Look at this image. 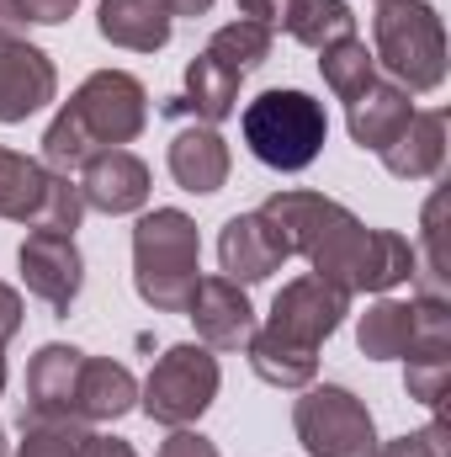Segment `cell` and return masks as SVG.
Returning a JSON list of instances; mask_svg holds the SVG:
<instances>
[{"label": "cell", "instance_id": "6da1fadb", "mask_svg": "<svg viewBox=\"0 0 451 457\" xmlns=\"http://www.w3.org/2000/svg\"><path fill=\"white\" fill-rule=\"evenodd\" d=\"M276 228L287 255H303L314 277L335 282L345 293H388L414 277L420 255L393 228H366L345 203L319 192H271L255 208Z\"/></svg>", "mask_w": 451, "mask_h": 457}, {"label": "cell", "instance_id": "7a4b0ae2", "mask_svg": "<svg viewBox=\"0 0 451 457\" xmlns=\"http://www.w3.org/2000/svg\"><path fill=\"white\" fill-rule=\"evenodd\" d=\"M350 314V293L324 277H292L271 298V320L244 341L250 367L271 388H308L319 378V345L340 330Z\"/></svg>", "mask_w": 451, "mask_h": 457}, {"label": "cell", "instance_id": "3957f363", "mask_svg": "<svg viewBox=\"0 0 451 457\" xmlns=\"http://www.w3.org/2000/svg\"><path fill=\"white\" fill-rule=\"evenodd\" d=\"M149 128V91L138 75L127 70H96L43 133V165L70 176L80 170L91 154L122 149Z\"/></svg>", "mask_w": 451, "mask_h": 457}, {"label": "cell", "instance_id": "277c9868", "mask_svg": "<svg viewBox=\"0 0 451 457\" xmlns=\"http://www.w3.org/2000/svg\"><path fill=\"white\" fill-rule=\"evenodd\" d=\"M197 261H202V239L181 208H154L133 224V287L154 314H186L202 271Z\"/></svg>", "mask_w": 451, "mask_h": 457}, {"label": "cell", "instance_id": "5b68a950", "mask_svg": "<svg viewBox=\"0 0 451 457\" xmlns=\"http://www.w3.org/2000/svg\"><path fill=\"white\" fill-rule=\"evenodd\" d=\"M377 64L404 91H436L447 80V27L425 0H377L372 16Z\"/></svg>", "mask_w": 451, "mask_h": 457}, {"label": "cell", "instance_id": "8992f818", "mask_svg": "<svg viewBox=\"0 0 451 457\" xmlns=\"http://www.w3.org/2000/svg\"><path fill=\"white\" fill-rule=\"evenodd\" d=\"M239 128L250 154L271 170H308L330 138V117L308 91H260L244 107Z\"/></svg>", "mask_w": 451, "mask_h": 457}, {"label": "cell", "instance_id": "52a82bcc", "mask_svg": "<svg viewBox=\"0 0 451 457\" xmlns=\"http://www.w3.org/2000/svg\"><path fill=\"white\" fill-rule=\"evenodd\" d=\"M0 219L43 228V234H75L86 219L80 181H70L27 154L0 149Z\"/></svg>", "mask_w": 451, "mask_h": 457}, {"label": "cell", "instance_id": "ba28073f", "mask_svg": "<svg viewBox=\"0 0 451 457\" xmlns=\"http://www.w3.org/2000/svg\"><path fill=\"white\" fill-rule=\"evenodd\" d=\"M218 383H224L218 356H213L208 345H197V341H181V345H170V351L154 361V372L144 378L138 404H144L149 420L181 431V426L202 420V410L218 399Z\"/></svg>", "mask_w": 451, "mask_h": 457}, {"label": "cell", "instance_id": "9c48e42d", "mask_svg": "<svg viewBox=\"0 0 451 457\" xmlns=\"http://www.w3.org/2000/svg\"><path fill=\"white\" fill-rule=\"evenodd\" d=\"M292 426L308 457H372L377 453V426L372 410L340 388V383H308V394L292 404Z\"/></svg>", "mask_w": 451, "mask_h": 457}, {"label": "cell", "instance_id": "30bf717a", "mask_svg": "<svg viewBox=\"0 0 451 457\" xmlns=\"http://www.w3.org/2000/svg\"><path fill=\"white\" fill-rule=\"evenodd\" d=\"M16 266H21L27 293H37L48 309H59V314L75 309L80 282H86V261H80L75 234H43V228H32L21 239V250H16Z\"/></svg>", "mask_w": 451, "mask_h": 457}, {"label": "cell", "instance_id": "8fae6325", "mask_svg": "<svg viewBox=\"0 0 451 457\" xmlns=\"http://www.w3.org/2000/svg\"><path fill=\"white\" fill-rule=\"evenodd\" d=\"M186 320L197 325V341L208 351H239L255 336V309H250L244 287L228 282V277H197Z\"/></svg>", "mask_w": 451, "mask_h": 457}, {"label": "cell", "instance_id": "7c38bea8", "mask_svg": "<svg viewBox=\"0 0 451 457\" xmlns=\"http://www.w3.org/2000/svg\"><path fill=\"white\" fill-rule=\"evenodd\" d=\"M53 91H59V70L37 43L16 37L0 48V122H27L53 102Z\"/></svg>", "mask_w": 451, "mask_h": 457}, {"label": "cell", "instance_id": "4fadbf2b", "mask_svg": "<svg viewBox=\"0 0 451 457\" xmlns=\"http://www.w3.org/2000/svg\"><path fill=\"white\" fill-rule=\"evenodd\" d=\"M80 197L96 213H138L149 203V165L133 149H102L80 165Z\"/></svg>", "mask_w": 451, "mask_h": 457}, {"label": "cell", "instance_id": "5bb4252c", "mask_svg": "<svg viewBox=\"0 0 451 457\" xmlns=\"http://www.w3.org/2000/svg\"><path fill=\"white\" fill-rule=\"evenodd\" d=\"M80 361H86V351H75V345H59V341L43 345V351L27 361V415H21V420H59V415L80 420V415H75Z\"/></svg>", "mask_w": 451, "mask_h": 457}, {"label": "cell", "instance_id": "9a60e30c", "mask_svg": "<svg viewBox=\"0 0 451 457\" xmlns=\"http://www.w3.org/2000/svg\"><path fill=\"white\" fill-rule=\"evenodd\" d=\"M218 261H224L228 282L250 287V282H266L287 261V250H282L276 228L266 224L260 213H234L224 224V234H218Z\"/></svg>", "mask_w": 451, "mask_h": 457}, {"label": "cell", "instance_id": "2e32d148", "mask_svg": "<svg viewBox=\"0 0 451 457\" xmlns=\"http://www.w3.org/2000/svg\"><path fill=\"white\" fill-rule=\"evenodd\" d=\"M409 117H414V102H409L404 86L372 80V86L345 107V128H350V138H356L361 149H377V154H382V149L409 128Z\"/></svg>", "mask_w": 451, "mask_h": 457}, {"label": "cell", "instance_id": "e0dca14e", "mask_svg": "<svg viewBox=\"0 0 451 457\" xmlns=\"http://www.w3.org/2000/svg\"><path fill=\"white\" fill-rule=\"evenodd\" d=\"M170 176H176V187L181 192H197V197H208V192H218L228 181V144L218 128H181L176 138H170Z\"/></svg>", "mask_w": 451, "mask_h": 457}, {"label": "cell", "instance_id": "ac0fdd59", "mask_svg": "<svg viewBox=\"0 0 451 457\" xmlns=\"http://www.w3.org/2000/svg\"><path fill=\"white\" fill-rule=\"evenodd\" d=\"M102 37L117 48H133V54H160L170 43V5L165 0H102V16H96Z\"/></svg>", "mask_w": 451, "mask_h": 457}, {"label": "cell", "instance_id": "d6986e66", "mask_svg": "<svg viewBox=\"0 0 451 457\" xmlns=\"http://www.w3.org/2000/svg\"><path fill=\"white\" fill-rule=\"evenodd\" d=\"M138 404L133 372L112 356H86L80 361V388H75V415L80 420H122Z\"/></svg>", "mask_w": 451, "mask_h": 457}, {"label": "cell", "instance_id": "ffe728a7", "mask_svg": "<svg viewBox=\"0 0 451 457\" xmlns=\"http://www.w3.org/2000/svg\"><path fill=\"white\" fill-rule=\"evenodd\" d=\"M441 160H447V112H414L409 128L382 149V165L398 181H425L441 170Z\"/></svg>", "mask_w": 451, "mask_h": 457}, {"label": "cell", "instance_id": "44dd1931", "mask_svg": "<svg viewBox=\"0 0 451 457\" xmlns=\"http://www.w3.org/2000/svg\"><path fill=\"white\" fill-rule=\"evenodd\" d=\"M234 102H239V75H228L224 64H213L208 54H197L186 64V96L170 102V112H197L208 128L234 117Z\"/></svg>", "mask_w": 451, "mask_h": 457}, {"label": "cell", "instance_id": "7402d4cb", "mask_svg": "<svg viewBox=\"0 0 451 457\" xmlns=\"http://www.w3.org/2000/svg\"><path fill=\"white\" fill-rule=\"evenodd\" d=\"M356 345H361L372 361L404 356V351L414 345V298H409V303H398V298L372 303V309L361 314V325H356Z\"/></svg>", "mask_w": 451, "mask_h": 457}, {"label": "cell", "instance_id": "603a6c76", "mask_svg": "<svg viewBox=\"0 0 451 457\" xmlns=\"http://www.w3.org/2000/svg\"><path fill=\"white\" fill-rule=\"evenodd\" d=\"M282 27L303 43V48H330L340 37H356V16L345 0H292Z\"/></svg>", "mask_w": 451, "mask_h": 457}, {"label": "cell", "instance_id": "cb8c5ba5", "mask_svg": "<svg viewBox=\"0 0 451 457\" xmlns=\"http://www.w3.org/2000/svg\"><path fill=\"white\" fill-rule=\"evenodd\" d=\"M319 75H324V86L335 91L340 102L350 107V102L377 80V59H372V48H366L361 37H340L330 48H319Z\"/></svg>", "mask_w": 451, "mask_h": 457}, {"label": "cell", "instance_id": "d4e9b609", "mask_svg": "<svg viewBox=\"0 0 451 457\" xmlns=\"http://www.w3.org/2000/svg\"><path fill=\"white\" fill-rule=\"evenodd\" d=\"M213 64H224L228 75H250V70H260L266 59H271V32L266 27H255V21H228V27H218L213 37H208V48H202Z\"/></svg>", "mask_w": 451, "mask_h": 457}, {"label": "cell", "instance_id": "484cf974", "mask_svg": "<svg viewBox=\"0 0 451 457\" xmlns=\"http://www.w3.org/2000/svg\"><path fill=\"white\" fill-rule=\"evenodd\" d=\"M86 420H21V442H16V457H86Z\"/></svg>", "mask_w": 451, "mask_h": 457}, {"label": "cell", "instance_id": "4316f807", "mask_svg": "<svg viewBox=\"0 0 451 457\" xmlns=\"http://www.w3.org/2000/svg\"><path fill=\"white\" fill-rule=\"evenodd\" d=\"M404 388L414 404L436 410V420H447V383H451V351H436V356H404Z\"/></svg>", "mask_w": 451, "mask_h": 457}, {"label": "cell", "instance_id": "83f0119b", "mask_svg": "<svg viewBox=\"0 0 451 457\" xmlns=\"http://www.w3.org/2000/svg\"><path fill=\"white\" fill-rule=\"evenodd\" d=\"M372 457H451V431H447V420H430L425 431H409L398 442H382Z\"/></svg>", "mask_w": 451, "mask_h": 457}, {"label": "cell", "instance_id": "f1b7e54d", "mask_svg": "<svg viewBox=\"0 0 451 457\" xmlns=\"http://www.w3.org/2000/svg\"><path fill=\"white\" fill-rule=\"evenodd\" d=\"M160 457H218V442H208L202 431H170L165 442H160Z\"/></svg>", "mask_w": 451, "mask_h": 457}, {"label": "cell", "instance_id": "f546056e", "mask_svg": "<svg viewBox=\"0 0 451 457\" xmlns=\"http://www.w3.org/2000/svg\"><path fill=\"white\" fill-rule=\"evenodd\" d=\"M75 5H80V0H16V11H21L27 21H37V27H59V21H70Z\"/></svg>", "mask_w": 451, "mask_h": 457}, {"label": "cell", "instance_id": "4dcf8cb0", "mask_svg": "<svg viewBox=\"0 0 451 457\" xmlns=\"http://www.w3.org/2000/svg\"><path fill=\"white\" fill-rule=\"evenodd\" d=\"M287 5H292V0H239L244 21H255V27H266V32H276V27H282Z\"/></svg>", "mask_w": 451, "mask_h": 457}, {"label": "cell", "instance_id": "1f68e13d", "mask_svg": "<svg viewBox=\"0 0 451 457\" xmlns=\"http://www.w3.org/2000/svg\"><path fill=\"white\" fill-rule=\"evenodd\" d=\"M16 330H21V298H16V287H5V282H0V351L11 345Z\"/></svg>", "mask_w": 451, "mask_h": 457}, {"label": "cell", "instance_id": "d6a6232c", "mask_svg": "<svg viewBox=\"0 0 451 457\" xmlns=\"http://www.w3.org/2000/svg\"><path fill=\"white\" fill-rule=\"evenodd\" d=\"M21 27H27V16L16 11V0H0V48H5V43H16V37H21Z\"/></svg>", "mask_w": 451, "mask_h": 457}, {"label": "cell", "instance_id": "836d02e7", "mask_svg": "<svg viewBox=\"0 0 451 457\" xmlns=\"http://www.w3.org/2000/svg\"><path fill=\"white\" fill-rule=\"evenodd\" d=\"M86 457H138V453H133V442H122V436H91V442H86Z\"/></svg>", "mask_w": 451, "mask_h": 457}, {"label": "cell", "instance_id": "e575fe53", "mask_svg": "<svg viewBox=\"0 0 451 457\" xmlns=\"http://www.w3.org/2000/svg\"><path fill=\"white\" fill-rule=\"evenodd\" d=\"M170 5V16H208L213 11V0H165Z\"/></svg>", "mask_w": 451, "mask_h": 457}, {"label": "cell", "instance_id": "d590c367", "mask_svg": "<svg viewBox=\"0 0 451 457\" xmlns=\"http://www.w3.org/2000/svg\"><path fill=\"white\" fill-rule=\"evenodd\" d=\"M0 388H5V356H0Z\"/></svg>", "mask_w": 451, "mask_h": 457}, {"label": "cell", "instance_id": "8d00e7d4", "mask_svg": "<svg viewBox=\"0 0 451 457\" xmlns=\"http://www.w3.org/2000/svg\"><path fill=\"white\" fill-rule=\"evenodd\" d=\"M0 457H5V431H0Z\"/></svg>", "mask_w": 451, "mask_h": 457}]
</instances>
